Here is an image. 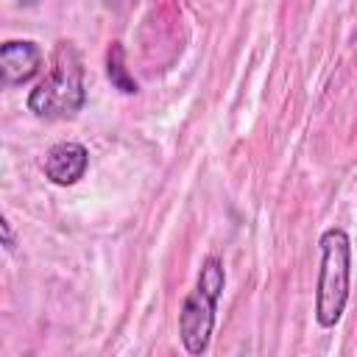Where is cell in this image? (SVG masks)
<instances>
[{
  "label": "cell",
  "mask_w": 357,
  "mask_h": 357,
  "mask_svg": "<svg viewBox=\"0 0 357 357\" xmlns=\"http://www.w3.org/2000/svg\"><path fill=\"white\" fill-rule=\"evenodd\" d=\"M89 167V151L84 142L75 139H61L56 145L47 148L45 162H42V173L50 184L56 187H73L84 178Z\"/></svg>",
  "instance_id": "cell-5"
},
{
  "label": "cell",
  "mask_w": 357,
  "mask_h": 357,
  "mask_svg": "<svg viewBox=\"0 0 357 357\" xmlns=\"http://www.w3.org/2000/svg\"><path fill=\"white\" fill-rule=\"evenodd\" d=\"M106 75H109L112 86L120 89L123 95H137L139 92V84L126 70V50H123L120 42H112L109 50H106Z\"/></svg>",
  "instance_id": "cell-6"
},
{
  "label": "cell",
  "mask_w": 357,
  "mask_h": 357,
  "mask_svg": "<svg viewBox=\"0 0 357 357\" xmlns=\"http://www.w3.org/2000/svg\"><path fill=\"white\" fill-rule=\"evenodd\" d=\"M45 53L31 39H6L0 42V92L22 86L42 73Z\"/></svg>",
  "instance_id": "cell-4"
},
{
  "label": "cell",
  "mask_w": 357,
  "mask_h": 357,
  "mask_svg": "<svg viewBox=\"0 0 357 357\" xmlns=\"http://www.w3.org/2000/svg\"><path fill=\"white\" fill-rule=\"evenodd\" d=\"M17 3H20V6H39L42 0H17Z\"/></svg>",
  "instance_id": "cell-8"
},
{
  "label": "cell",
  "mask_w": 357,
  "mask_h": 357,
  "mask_svg": "<svg viewBox=\"0 0 357 357\" xmlns=\"http://www.w3.org/2000/svg\"><path fill=\"white\" fill-rule=\"evenodd\" d=\"M28 112L39 120H70L86 103L84 59L67 39L56 42L47 73L28 92Z\"/></svg>",
  "instance_id": "cell-1"
},
{
  "label": "cell",
  "mask_w": 357,
  "mask_h": 357,
  "mask_svg": "<svg viewBox=\"0 0 357 357\" xmlns=\"http://www.w3.org/2000/svg\"><path fill=\"white\" fill-rule=\"evenodd\" d=\"M321 262L315 279V321L321 329H335L343 318L351 287V240L346 229L329 226L321 240Z\"/></svg>",
  "instance_id": "cell-2"
},
{
  "label": "cell",
  "mask_w": 357,
  "mask_h": 357,
  "mask_svg": "<svg viewBox=\"0 0 357 357\" xmlns=\"http://www.w3.org/2000/svg\"><path fill=\"white\" fill-rule=\"evenodd\" d=\"M226 287V268L223 259L209 254L201 262L192 290L184 296L178 310V337L187 354L198 357L209 349L215 321H218V301Z\"/></svg>",
  "instance_id": "cell-3"
},
{
  "label": "cell",
  "mask_w": 357,
  "mask_h": 357,
  "mask_svg": "<svg viewBox=\"0 0 357 357\" xmlns=\"http://www.w3.org/2000/svg\"><path fill=\"white\" fill-rule=\"evenodd\" d=\"M0 245H3V248H8V251L17 245V234H14L11 223H8V218L3 215V209H0Z\"/></svg>",
  "instance_id": "cell-7"
}]
</instances>
